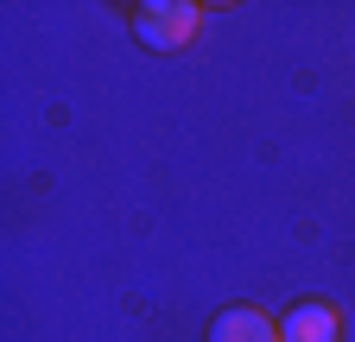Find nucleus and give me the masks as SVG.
<instances>
[{
	"mask_svg": "<svg viewBox=\"0 0 355 342\" xmlns=\"http://www.w3.org/2000/svg\"><path fill=\"white\" fill-rule=\"evenodd\" d=\"M127 26L146 51H184L203 26V7H191V0H140L127 13Z\"/></svg>",
	"mask_w": 355,
	"mask_h": 342,
	"instance_id": "f257e3e1",
	"label": "nucleus"
},
{
	"mask_svg": "<svg viewBox=\"0 0 355 342\" xmlns=\"http://www.w3.org/2000/svg\"><path fill=\"white\" fill-rule=\"evenodd\" d=\"M203 342H279V317H266L254 305H229V311H216Z\"/></svg>",
	"mask_w": 355,
	"mask_h": 342,
	"instance_id": "f03ea898",
	"label": "nucleus"
},
{
	"mask_svg": "<svg viewBox=\"0 0 355 342\" xmlns=\"http://www.w3.org/2000/svg\"><path fill=\"white\" fill-rule=\"evenodd\" d=\"M279 342H343V317L330 305H318V298H304V305H292L279 317Z\"/></svg>",
	"mask_w": 355,
	"mask_h": 342,
	"instance_id": "7ed1b4c3",
	"label": "nucleus"
}]
</instances>
